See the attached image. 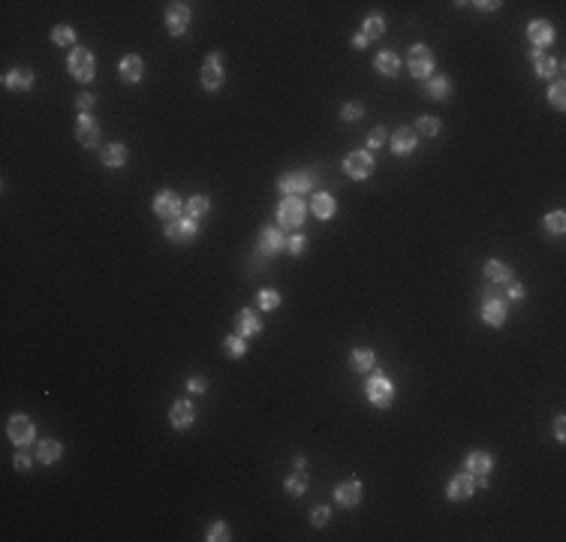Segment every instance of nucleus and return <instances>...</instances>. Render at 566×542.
Instances as JSON below:
<instances>
[{
  "mask_svg": "<svg viewBox=\"0 0 566 542\" xmlns=\"http://www.w3.org/2000/svg\"><path fill=\"white\" fill-rule=\"evenodd\" d=\"M407 69H410L413 78H422V82H428V78L434 76V69H437V60H434L431 48L424 46V43L410 46V52H407Z\"/></svg>",
  "mask_w": 566,
  "mask_h": 542,
  "instance_id": "nucleus-1",
  "label": "nucleus"
},
{
  "mask_svg": "<svg viewBox=\"0 0 566 542\" xmlns=\"http://www.w3.org/2000/svg\"><path fill=\"white\" fill-rule=\"evenodd\" d=\"M67 69H69V76H73L76 82H90V78L97 76V60H94V55H90V48L76 46L73 52H69V57H67Z\"/></svg>",
  "mask_w": 566,
  "mask_h": 542,
  "instance_id": "nucleus-2",
  "label": "nucleus"
},
{
  "mask_svg": "<svg viewBox=\"0 0 566 542\" xmlns=\"http://www.w3.org/2000/svg\"><path fill=\"white\" fill-rule=\"evenodd\" d=\"M365 391H368V401H371V404L380 407V410L392 407V401H395V383H392L386 374H373V377L368 380Z\"/></svg>",
  "mask_w": 566,
  "mask_h": 542,
  "instance_id": "nucleus-3",
  "label": "nucleus"
},
{
  "mask_svg": "<svg viewBox=\"0 0 566 542\" xmlns=\"http://www.w3.org/2000/svg\"><path fill=\"white\" fill-rule=\"evenodd\" d=\"M202 88L205 90H220L223 88V78H226V67H223V55L220 52H211L205 57V64H202Z\"/></svg>",
  "mask_w": 566,
  "mask_h": 542,
  "instance_id": "nucleus-4",
  "label": "nucleus"
},
{
  "mask_svg": "<svg viewBox=\"0 0 566 542\" xmlns=\"http://www.w3.org/2000/svg\"><path fill=\"white\" fill-rule=\"evenodd\" d=\"M181 211H184V199H181L175 190H157L154 193V214L160 220H178Z\"/></svg>",
  "mask_w": 566,
  "mask_h": 542,
  "instance_id": "nucleus-5",
  "label": "nucleus"
},
{
  "mask_svg": "<svg viewBox=\"0 0 566 542\" xmlns=\"http://www.w3.org/2000/svg\"><path fill=\"white\" fill-rule=\"evenodd\" d=\"M6 434L18 449H25V446H30L36 440V428L25 413H15V416H9V422H6Z\"/></svg>",
  "mask_w": 566,
  "mask_h": 542,
  "instance_id": "nucleus-6",
  "label": "nucleus"
},
{
  "mask_svg": "<svg viewBox=\"0 0 566 542\" xmlns=\"http://www.w3.org/2000/svg\"><path fill=\"white\" fill-rule=\"evenodd\" d=\"M305 214H308V208H305V202L301 199H296V196H287L283 202L277 205V223L283 226V229H298L301 223H305Z\"/></svg>",
  "mask_w": 566,
  "mask_h": 542,
  "instance_id": "nucleus-7",
  "label": "nucleus"
},
{
  "mask_svg": "<svg viewBox=\"0 0 566 542\" xmlns=\"http://www.w3.org/2000/svg\"><path fill=\"white\" fill-rule=\"evenodd\" d=\"M343 172H347L352 181H368L373 172L371 151H350V154L343 157Z\"/></svg>",
  "mask_w": 566,
  "mask_h": 542,
  "instance_id": "nucleus-8",
  "label": "nucleus"
},
{
  "mask_svg": "<svg viewBox=\"0 0 566 542\" xmlns=\"http://www.w3.org/2000/svg\"><path fill=\"white\" fill-rule=\"evenodd\" d=\"M163 235L172 241V244H190L196 235H199V223L193 217H178V220H169Z\"/></svg>",
  "mask_w": 566,
  "mask_h": 542,
  "instance_id": "nucleus-9",
  "label": "nucleus"
},
{
  "mask_svg": "<svg viewBox=\"0 0 566 542\" xmlns=\"http://www.w3.org/2000/svg\"><path fill=\"white\" fill-rule=\"evenodd\" d=\"M313 184H317V178L310 172H287L277 178V190L283 196H301L308 190H313Z\"/></svg>",
  "mask_w": 566,
  "mask_h": 542,
  "instance_id": "nucleus-10",
  "label": "nucleus"
},
{
  "mask_svg": "<svg viewBox=\"0 0 566 542\" xmlns=\"http://www.w3.org/2000/svg\"><path fill=\"white\" fill-rule=\"evenodd\" d=\"M76 139L82 148H97L99 139H103V130L94 120V115H78V124H76Z\"/></svg>",
  "mask_w": 566,
  "mask_h": 542,
  "instance_id": "nucleus-11",
  "label": "nucleus"
},
{
  "mask_svg": "<svg viewBox=\"0 0 566 542\" xmlns=\"http://www.w3.org/2000/svg\"><path fill=\"white\" fill-rule=\"evenodd\" d=\"M169 422H172V428H175V431H187V428L196 422V407H193V401H187V398L175 401V404H172V410H169Z\"/></svg>",
  "mask_w": 566,
  "mask_h": 542,
  "instance_id": "nucleus-12",
  "label": "nucleus"
},
{
  "mask_svg": "<svg viewBox=\"0 0 566 542\" xmlns=\"http://www.w3.org/2000/svg\"><path fill=\"white\" fill-rule=\"evenodd\" d=\"M479 314H482V319H485V326L500 328L503 323H506V301H500L497 296H485Z\"/></svg>",
  "mask_w": 566,
  "mask_h": 542,
  "instance_id": "nucleus-13",
  "label": "nucleus"
},
{
  "mask_svg": "<svg viewBox=\"0 0 566 542\" xmlns=\"http://www.w3.org/2000/svg\"><path fill=\"white\" fill-rule=\"evenodd\" d=\"M187 27H190V6L187 4H172L166 9V30L172 36H181V34H187Z\"/></svg>",
  "mask_w": 566,
  "mask_h": 542,
  "instance_id": "nucleus-14",
  "label": "nucleus"
},
{
  "mask_svg": "<svg viewBox=\"0 0 566 542\" xmlns=\"http://www.w3.org/2000/svg\"><path fill=\"white\" fill-rule=\"evenodd\" d=\"M256 247H259V253H265V256H277L280 250H287V238H283V229H277V226L262 229Z\"/></svg>",
  "mask_w": 566,
  "mask_h": 542,
  "instance_id": "nucleus-15",
  "label": "nucleus"
},
{
  "mask_svg": "<svg viewBox=\"0 0 566 542\" xmlns=\"http://www.w3.org/2000/svg\"><path fill=\"white\" fill-rule=\"evenodd\" d=\"M335 500H338V506H343V509H352V506H359L361 503V482L352 476V479H343L340 485L335 488Z\"/></svg>",
  "mask_w": 566,
  "mask_h": 542,
  "instance_id": "nucleus-16",
  "label": "nucleus"
},
{
  "mask_svg": "<svg viewBox=\"0 0 566 542\" xmlns=\"http://www.w3.org/2000/svg\"><path fill=\"white\" fill-rule=\"evenodd\" d=\"M473 491H476V482H473V473H458V476H452L449 479V485H446V497L449 500H467V497H473Z\"/></svg>",
  "mask_w": 566,
  "mask_h": 542,
  "instance_id": "nucleus-17",
  "label": "nucleus"
},
{
  "mask_svg": "<svg viewBox=\"0 0 566 542\" xmlns=\"http://www.w3.org/2000/svg\"><path fill=\"white\" fill-rule=\"evenodd\" d=\"M527 39L537 46V52H539V48H545V46H551L554 43L551 22H545V18H533V22L527 25Z\"/></svg>",
  "mask_w": 566,
  "mask_h": 542,
  "instance_id": "nucleus-18",
  "label": "nucleus"
},
{
  "mask_svg": "<svg viewBox=\"0 0 566 542\" xmlns=\"http://www.w3.org/2000/svg\"><path fill=\"white\" fill-rule=\"evenodd\" d=\"M36 82V73L30 67H18V69H9L4 76V88L6 90H30Z\"/></svg>",
  "mask_w": 566,
  "mask_h": 542,
  "instance_id": "nucleus-19",
  "label": "nucleus"
},
{
  "mask_svg": "<svg viewBox=\"0 0 566 542\" xmlns=\"http://www.w3.org/2000/svg\"><path fill=\"white\" fill-rule=\"evenodd\" d=\"M494 467V455L491 452H467V458H464V470L473 476H488Z\"/></svg>",
  "mask_w": 566,
  "mask_h": 542,
  "instance_id": "nucleus-20",
  "label": "nucleus"
},
{
  "mask_svg": "<svg viewBox=\"0 0 566 542\" xmlns=\"http://www.w3.org/2000/svg\"><path fill=\"white\" fill-rule=\"evenodd\" d=\"M235 328H238L241 338L259 335V331H262V319H259V314H256L254 307H241L238 314H235Z\"/></svg>",
  "mask_w": 566,
  "mask_h": 542,
  "instance_id": "nucleus-21",
  "label": "nucleus"
},
{
  "mask_svg": "<svg viewBox=\"0 0 566 542\" xmlns=\"http://www.w3.org/2000/svg\"><path fill=\"white\" fill-rule=\"evenodd\" d=\"M416 130H410V127H401V130H395V136H392V154H398V157H407V154H413L416 151Z\"/></svg>",
  "mask_w": 566,
  "mask_h": 542,
  "instance_id": "nucleus-22",
  "label": "nucleus"
},
{
  "mask_svg": "<svg viewBox=\"0 0 566 542\" xmlns=\"http://www.w3.org/2000/svg\"><path fill=\"white\" fill-rule=\"evenodd\" d=\"M449 94H452V78L446 76H431L424 82V97L434 99V103H446Z\"/></svg>",
  "mask_w": 566,
  "mask_h": 542,
  "instance_id": "nucleus-23",
  "label": "nucleus"
},
{
  "mask_svg": "<svg viewBox=\"0 0 566 542\" xmlns=\"http://www.w3.org/2000/svg\"><path fill=\"white\" fill-rule=\"evenodd\" d=\"M373 69H377L380 76H386V78H398L401 76V57L386 48V52L373 55Z\"/></svg>",
  "mask_w": 566,
  "mask_h": 542,
  "instance_id": "nucleus-24",
  "label": "nucleus"
},
{
  "mask_svg": "<svg viewBox=\"0 0 566 542\" xmlns=\"http://www.w3.org/2000/svg\"><path fill=\"white\" fill-rule=\"evenodd\" d=\"M310 214L313 217H319V220H331L338 214V202L331 199V193H313V199H310Z\"/></svg>",
  "mask_w": 566,
  "mask_h": 542,
  "instance_id": "nucleus-25",
  "label": "nucleus"
},
{
  "mask_svg": "<svg viewBox=\"0 0 566 542\" xmlns=\"http://www.w3.org/2000/svg\"><path fill=\"white\" fill-rule=\"evenodd\" d=\"M530 57H533V69H537V76H539V78H554V76H560V73H563V64H560V60H554L551 55L533 52Z\"/></svg>",
  "mask_w": 566,
  "mask_h": 542,
  "instance_id": "nucleus-26",
  "label": "nucleus"
},
{
  "mask_svg": "<svg viewBox=\"0 0 566 542\" xmlns=\"http://www.w3.org/2000/svg\"><path fill=\"white\" fill-rule=\"evenodd\" d=\"M127 145L124 142H109L103 151H99V160H103V166H109V169H120V166H127Z\"/></svg>",
  "mask_w": 566,
  "mask_h": 542,
  "instance_id": "nucleus-27",
  "label": "nucleus"
},
{
  "mask_svg": "<svg viewBox=\"0 0 566 542\" xmlns=\"http://www.w3.org/2000/svg\"><path fill=\"white\" fill-rule=\"evenodd\" d=\"M118 73H120V78H124V82L136 85V82H142V76H145V64H142L139 55H127L124 60H120Z\"/></svg>",
  "mask_w": 566,
  "mask_h": 542,
  "instance_id": "nucleus-28",
  "label": "nucleus"
},
{
  "mask_svg": "<svg viewBox=\"0 0 566 542\" xmlns=\"http://www.w3.org/2000/svg\"><path fill=\"white\" fill-rule=\"evenodd\" d=\"M60 455H64V446L57 443V440L46 437L36 443V461L39 464H55V461H60Z\"/></svg>",
  "mask_w": 566,
  "mask_h": 542,
  "instance_id": "nucleus-29",
  "label": "nucleus"
},
{
  "mask_svg": "<svg viewBox=\"0 0 566 542\" xmlns=\"http://www.w3.org/2000/svg\"><path fill=\"white\" fill-rule=\"evenodd\" d=\"M373 365H377V356H373V349L359 347V349H352V353H350V368L356 370V374H368Z\"/></svg>",
  "mask_w": 566,
  "mask_h": 542,
  "instance_id": "nucleus-30",
  "label": "nucleus"
},
{
  "mask_svg": "<svg viewBox=\"0 0 566 542\" xmlns=\"http://www.w3.org/2000/svg\"><path fill=\"white\" fill-rule=\"evenodd\" d=\"M485 277H488V284H509L512 268L506 263H500V259H488L485 263Z\"/></svg>",
  "mask_w": 566,
  "mask_h": 542,
  "instance_id": "nucleus-31",
  "label": "nucleus"
},
{
  "mask_svg": "<svg viewBox=\"0 0 566 542\" xmlns=\"http://www.w3.org/2000/svg\"><path fill=\"white\" fill-rule=\"evenodd\" d=\"M359 34L365 36L368 43H371V39H380L382 34H386V18H382V15H368L365 22H361V30H359Z\"/></svg>",
  "mask_w": 566,
  "mask_h": 542,
  "instance_id": "nucleus-32",
  "label": "nucleus"
},
{
  "mask_svg": "<svg viewBox=\"0 0 566 542\" xmlns=\"http://www.w3.org/2000/svg\"><path fill=\"white\" fill-rule=\"evenodd\" d=\"M211 211V199L208 196H202V193H196V196H190L187 199V214L193 217V220H199V217H205Z\"/></svg>",
  "mask_w": 566,
  "mask_h": 542,
  "instance_id": "nucleus-33",
  "label": "nucleus"
},
{
  "mask_svg": "<svg viewBox=\"0 0 566 542\" xmlns=\"http://www.w3.org/2000/svg\"><path fill=\"white\" fill-rule=\"evenodd\" d=\"M308 491V473L305 470H296L292 476H287V494L289 497H301Z\"/></svg>",
  "mask_w": 566,
  "mask_h": 542,
  "instance_id": "nucleus-34",
  "label": "nucleus"
},
{
  "mask_svg": "<svg viewBox=\"0 0 566 542\" xmlns=\"http://www.w3.org/2000/svg\"><path fill=\"white\" fill-rule=\"evenodd\" d=\"M280 301H283V296L277 293V289H259L256 293V307L259 310H277Z\"/></svg>",
  "mask_w": 566,
  "mask_h": 542,
  "instance_id": "nucleus-35",
  "label": "nucleus"
},
{
  "mask_svg": "<svg viewBox=\"0 0 566 542\" xmlns=\"http://www.w3.org/2000/svg\"><path fill=\"white\" fill-rule=\"evenodd\" d=\"M545 99L551 103V109H558V112H563L566 109V85L563 82H554L548 85V90H545Z\"/></svg>",
  "mask_w": 566,
  "mask_h": 542,
  "instance_id": "nucleus-36",
  "label": "nucleus"
},
{
  "mask_svg": "<svg viewBox=\"0 0 566 542\" xmlns=\"http://www.w3.org/2000/svg\"><path fill=\"white\" fill-rule=\"evenodd\" d=\"M223 349H226V356L241 359V356L247 353V338H241V335H226V338H223Z\"/></svg>",
  "mask_w": 566,
  "mask_h": 542,
  "instance_id": "nucleus-37",
  "label": "nucleus"
},
{
  "mask_svg": "<svg viewBox=\"0 0 566 542\" xmlns=\"http://www.w3.org/2000/svg\"><path fill=\"white\" fill-rule=\"evenodd\" d=\"M545 232H551V235H563V229H566V214H563V208H558V211H551V214H545Z\"/></svg>",
  "mask_w": 566,
  "mask_h": 542,
  "instance_id": "nucleus-38",
  "label": "nucleus"
},
{
  "mask_svg": "<svg viewBox=\"0 0 566 542\" xmlns=\"http://www.w3.org/2000/svg\"><path fill=\"white\" fill-rule=\"evenodd\" d=\"M52 43L60 46V48H67V46L76 48V30L69 27V25H57V27L52 30Z\"/></svg>",
  "mask_w": 566,
  "mask_h": 542,
  "instance_id": "nucleus-39",
  "label": "nucleus"
},
{
  "mask_svg": "<svg viewBox=\"0 0 566 542\" xmlns=\"http://www.w3.org/2000/svg\"><path fill=\"white\" fill-rule=\"evenodd\" d=\"M229 536H232V530H229L226 521H211L208 530H205V539L208 542H226Z\"/></svg>",
  "mask_w": 566,
  "mask_h": 542,
  "instance_id": "nucleus-40",
  "label": "nucleus"
},
{
  "mask_svg": "<svg viewBox=\"0 0 566 542\" xmlns=\"http://www.w3.org/2000/svg\"><path fill=\"white\" fill-rule=\"evenodd\" d=\"M437 133H440V118L422 115L416 120V136H437Z\"/></svg>",
  "mask_w": 566,
  "mask_h": 542,
  "instance_id": "nucleus-41",
  "label": "nucleus"
},
{
  "mask_svg": "<svg viewBox=\"0 0 566 542\" xmlns=\"http://www.w3.org/2000/svg\"><path fill=\"white\" fill-rule=\"evenodd\" d=\"M361 118H365V106H361V103H343V109H340V120L352 124V120H361Z\"/></svg>",
  "mask_w": 566,
  "mask_h": 542,
  "instance_id": "nucleus-42",
  "label": "nucleus"
},
{
  "mask_svg": "<svg viewBox=\"0 0 566 542\" xmlns=\"http://www.w3.org/2000/svg\"><path fill=\"white\" fill-rule=\"evenodd\" d=\"M305 247H308V238L305 235H289L287 238V253L289 256H301V253H305Z\"/></svg>",
  "mask_w": 566,
  "mask_h": 542,
  "instance_id": "nucleus-43",
  "label": "nucleus"
},
{
  "mask_svg": "<svg viewBox=\"0 0 566 542\" xmlns=\"http://www.w3.org/2000/svg\"><path fill=\"white\" fill-rule=\"evenodd\" d=\"M329 518H331V509L329 506H317V509H313V515H310V524L313 527H326Z\"/></svg>",
  "mask_w": 566,
  "mask_h": 542,
  "instance_id": "nucleus-44",
  "label": "nucleus"
},
{
  "mask_svg": "<svg viewBox=\"0 0 566 542\" xmlns=\"http://www.w3.org/2000/svg\"><path fill=\"white\" fill-rule=\"evenodd\" d=\"M382 145H386V130H382V127L371 130V133H368V148L377 151V148H382Z\"/></svg>",
  "mask_w": 566,
  "mask_h": 542,
  "instance_id": "nucleus-45",
  "label": "nucleus"
},
{
  "mask_svg": "<svg viewBox=\"0 0 566 542\" xmlns=\"http://www.w3.org/2000/svg\"><path fill=\"white\" fill-rule=\"evenodd\" d=\"M94 103H97V97H94V94H78V99H76L78 115H90V109H94Z\"/></svg>",
  "mask_w": 566,
  "mask_h": 542,
  "instance_id": "nucleus-46",
  "label": "nucleus"
},
{
  "mask_svg": "<svg viewBox=\"0 0 566 542\" xmlns=\"http://www.w3.org/2000/svg\"><path fill=\"white\" fill-rule=\"evenodd\" d=\"M187 391H193V395H202V391H208V380H205V377H190V380H187Z\"/></svg>",
  "mask_w": 566,
  "mask_h": 542,
  "instance_id": "nucleus-47",
  "label": "nucleus"
},
{
  "mask_svg": "<svg viewBox=\"0 0 566 542\" xmlns=\"http://www.w3.org/2000/svg\"><path fill=\"white\" fill-rule=\"evenodd\" d=\"M13 464H15V470H22V473H25V470H30V467H34V461H30V455H27V452H18V455L13 458Z\"/></svg>",
  "mask_w": 566,
  "mask_h": 542,
  "instance_id": "nucleus-48",
  "label": "nucleus"
},
{
  "mask_svg": "<svg viewBox=\"0 0 566 542\" xmlns=\"http://www.w3.org/2000/svg\"><path fill=\"white\" fill-rule=\"evenodd\" d=\"M554 440H558V443H563V440H566V419L563 416L554 419Z\"/></svg>",
  "mask_w": 566,
  "mask_h": 542,
  "instance_id": "nucleus-49",
  "label": "nucleus"
},
{
  "mask_svg": "<svg viewBox=\"0 0 566 542\" xmlns=\"http://www.w3.org/2000/svg\"><path fill=\"white\" fill-rule=\"evenodd\" d=\"M524 296H527V289H524L521 284H515V280H509V298L512 301H521Z\"/></svg>",
  "mask_w": 566,
  "mask_h": 542,
  "instance_id": "nucleus-50",
  "label": "nucleus"
},
{
  "mask_svg": "<svg viewBox=\"0 0 566 542\" xmlns=\"http://www.w3.org/2000/svg\"><path fill=\"white\" fill-rule=\"evenodd\" d=\"M350 46H352V48H368V39L361 36V34H356V36L350 39Z\"/></svg>",
  "mask_w": 566,
  "mask_h": 542,
  "instance_id": "nucleus-51",
  "label": "nucleus"
},
{
  "mask_svg": "<svg viewBox=\"0 0 566 542\" xmlns=\"http://www.w3.org/2000/svg\"><path fill=\"white\" fill-rule=\"evenodd\" d=\"M292 464H296V470H305L308 461H305V455H296V461H292Z\"/></svg>",
  "mask_w": 566,
  "mask_h": 542,
  "instance_id": "nucleus-52",
  "label": "nucleus"
}]
</instances>
